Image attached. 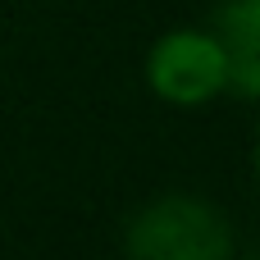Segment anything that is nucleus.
<instances>
[{
  "label": "nucleus",
  "mask_w": 260,
  "mask_h": 260,
  "mask_svg": "<svg viewBox=\"0 0 260 260\" xmlns=\"http://www.w3.org/2000/svg\"><path fill=\"white\" fill-rule=\"evenodd\" d=\"M151 91L165 96L169 105H201L229 87V55L224 41L210 32H169L155 41L146 59Z\"/></svg>",
  "instance_id": "f03ea898"
},
{
  "label": "nucleus",
  "mask_w": 260,
  "mask_h": 260,
  "mask_svg": "<svg viewBox=\"0 0 260 260\" xmlns=\"http://www.w3.org/2000/svg\"><path fill=\"white\" fill-rule=\"evenodd\" d=\"M133 260H229L233 229L201 197H160L128 224Z\"/></svg>",
  "instance_id": "f257e3e1"
},
{
  "label": "nucleus",
  "mask_w": 260,
  "mask_h": 260,
  "mask_svg": "<svg viewBox=\"0 0 260 260\" xmlns=\"http://www.w3.org/2000/svg\"><path fill=\"white\" fill-rule=\"evenodd\" d=\"M224 55H229V87L251 101L260 91V0H224L219 5Z\"/></svg>",
  "instance_id": "7ed1b4c3"
}]
</instances>
